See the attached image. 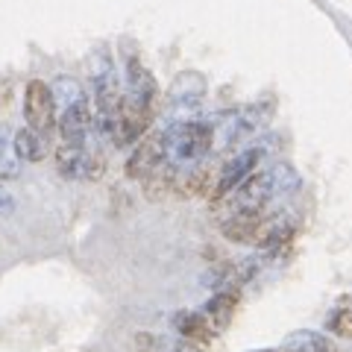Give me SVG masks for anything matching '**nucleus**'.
Wrapping results in <instances>:
<instances>
[{"mask_svg":"<svg viewBox=\"0 0 352 352\" xmlns=\"http://www.w3.org/2000/svg\"><path fill=\"white\" fill-rule=\"evenodd\" d=\"M126 85H129V94L138 97V100H144V103L156 100V80H153V74L138 59L126 62Z\"/></svg>","mask_w":352,"mask_h":352,"instance_id":"obj_11","label":"nucleus"},{"mask_svg":"<svg viewBox=\"0 0 352 352\" xmlns=\"http://www.w3.org/2000/svg\"><path fill=\"white\" fill-rule=\"evenodd\" d=\"M15 212V197L6 191V185H0V217H9Z\"/></svg>","mask_w":352,"mask_h":352,"instance_id":"obj_20","label":"nucleus"},{"mask_svg":"<svg viewBox=\"0 0 352 352\" xmlns=\"http://www.w3.org/2000/svg\"><path fill=\"white\" fill-rule=\"evenodd\" d=\"M138 352H203L200 344H191V340H170V338H162V335H150V332H141L135 338Z\"/></svg>","mask_w":352,"mask_h":352,"instance_id":"obj_12","label":"nucleus"},{"mask_svg":"<svg viewBox=\"0 0 352 352\" xmlns=\"http://www.w3.org/2000/svg\"><path fill=\"white\" fill-rule=\"evenodd\" d=\"M12 147H15V153H18L21 162H41V159H44L41 135H38V132H32L30 126L15 132V135H12Z\"/></svg>","mask_w":352,"mask_h":352,"instance_id":"obj_15","label":"nucleus"},{"mask_svg":"<svg viewBox=\"0 0 352 352\" xmlns=\"http://www.w3.org/2000/svg\"><path fill=\"white\" fill-rule=\"evenodd\" d=\"M294 352H332V344L323 338V335H317V332H300V335H294Z\"/></svg>","mask_w":352,"mask_h":352,"instance_id":"obj_18","label":"nucleus"},{"mask_svg":"<svg viewBox=\"0 0 352 352\" xmlns=\"http://www.w3.org/2000/svg\"><path fill=\"white\" fill-rule=\"evenodd\" d=\"M173 185H176V168L170 162H162L159 168L144 179V191H147L150 200H162V197L168 194Z\"/></svg>","mask_w":352,"mask_h":352,"instance_id":"obj_14","label":"nucleus"},{"mask_svg":"<svg viewBox=\"0 0 352 352\" xmlns=\"http://www.w3.org/2000/svg\"><path fill=\"white\" fill-rule=\"evenodd\" d=\"M329 329L338 335V338H352V308H340V311L332 314V320H329Z\"/></svg>","mask_w":352,"mask_h":352,"instance_id":"obj_19","label":"nucleus"},{"mask_svg":"<svg viewBox=\"0 0 352 352\" xmlns=\"http://www.w3.org/2000/svg\"><path fill=\"white\" fill-rule=\"evenodd\" d=\"M162 162H164V138H162V132H144V135L138 138L135 150H132V156L126 159V176L129 179L144 182Z\"/></svg>","mask_w":352,"mask_h":352,"instance_id":"obj_7","label":"nucleus"},{"mask_svg":"<svg viewBox=\"0 0 352 352\" xmlns=\"http://www.w3.org/2000/svg\"><path fill=\"white\" fill-rule=\"evenodd\" d=\"M235 308H238V291L226 288V291H217V294L212 296V300L206 302L203 314H206V320L212 323L214 332H220V329H226L229 323H232Z\"/></svg>","mask_w":352,"mask_h":352,"instance_id":"obj_10","label":"nucleus"},{"mask_svg":"<svg viewBox=\"0 0 352 352\" xmlns=\"http://www.w3.org/2000/svg\"><path fill=\"white\" fill-rule=\"evenodd\" d=\"M56 168L65 179H82L85 170V147H71L59 144L56 147Z\"/></svg>","mask_w":352,"mask_h":352,"instance_id":"obj_13","label":"nucleus"},{"mask_svg":"<svg viewBox=\"0 0 352 352\" xmlns=\"http://www.w3.org/2000/svg\"><path fill=\"white\" fill-rule=\"evenodd\" d=\"M173 329L179 332V338L191 340V344H200V346L212 344L214 335H217L212 329V323L206 320L203 311H176L173 314Z\"/></svg>","mask_w":352,"mask_h":352,"instance_id":"obj_9","label":"nucleus"},{"mask_svg":"<svg viewBox=\"0 0 352 352\" xmlns=\"http://www.w3.org/2000/svg\"><path fill=\"white\" fill-rule=\"evenodd\" d=\"M56 126H59V144H71V147H85L88 135H91V126H94V109L88 103V97H76L71 106H65L59 118H56Z\"/></svg>","mask_w":352,"mask_h":352,"instance_id":"obj_5","label":"nucleus"},{"mask_svg":"<svg viewBox=\"0 0 352 352\" xmlns=\"http://www.w3.org/2000/svg\"><path fill=\"white\" fill-rule=\"evenodd\" d=\"M162 138H164V162H170L173 168H179V164H197L214 147V129L203 124V120L173 124L168 132H162Z\"/></svg>","mask_w":352,"mask_h":352,"instance_id":"obj_1","label":"nucleus"},{"mask_svg":"<svg viewBox=\"0 0 352 352\" xmlns=\"http://www.w3.org/2000/svg\"><path fill=\"white\" fill-rule=\"evenodd\" d=\"M212 170L208 168H194L188 176H185V179L179 182V191H182V197H197V194H208L212 191Z\"/></svg>","mask_w":352,"mask_h":352,"instance_id":"obj_17","label":"nucleus"},{"mask_svg":"<svg viewBox=\"0 0 352 352\" xmlns=\"http://www.w3.org/2000/svg\"><path fill=\"white\" fill-rule=\"evenodd\" d=\"M18 176H21V159L12 147V141L6 138V132L0 129V182L18 179Z\"/></svg>","mask_w":352,"mask_h":352,"instance_id":"obj_16","label":"nucleus"},{"mask_svg":"<svg viewBox=\"0 0 352 352\" xmlns=\"http://www.w3.org/2000/svg\"><path fill=\"white\" fill-rule=\"evenodd\" d=\"M270 109H261V106H250L244 112H238L232 120H229V129H226V144H235V141H244L250 135H256V132L270 120Z\"/></svg>","mask_w":352,"mask_h":352,"instance_id":"obj_8","label":"nucleus"},{"mask_svg":"<svg viewBox=\"0 0 352 352\" xmlns=\"http://www.w3.org/2000/svg\"><path fill=\"white\" fill-rule=\"evenodd\" d=\"M150 120H153V103H144V100H138V97L126 94L109 138H112L115 147H129L147 132Z\"/></svg>","mask_w":352,"mask_h":352,"instance_id":"obj_3","label":"nucleus"},{"mask_svg":"<svg viewBox=\"0 0 352 352\" xmlns=\"http://www.w3.org/2000/svg\"><path fill=\"white\" fill-rule=\"evenodd\" d=\"M282 170H285V168L250 173L247 179L241 182L235 191H229L220 203H229V206H232V214H238V212H264V206H267L273 197L279 194V188H282V182H279Z\"/></svg>","mask_w":352,"mask_h":352,"instance_id":"obj_2","label":"nucleus"},{"mask_svg":"<svg viewBox=\"0 0 352 352\" xmlns=\"http://www.w3.org/2000/svg\"><path fill=\"white\" fill-rule=\"evenodd\" d=\"M24 118L27 126L38 135H47L56 126V103H53L50 85L41 80H30L27 91H24Z\"/></svg>","mask_w":352,"mask_h":352,"instance_id":"obj_4","label":"nucleus"},{"mask_svg":"<svg viewBox=\"0 0 352 352\" xmlns=\"http://www.w3.org/2000/svg\"><path fill=\"white\" fill-rule=\"evenodd\" d=\"M258 159H261V150H258V147H250V150L241 153V156L229 159V162L223 164V168H220V173L214 176V182H212V191H208V197H212L214 203H220L229 191H235L238 185L244 182L250 173H256Z\"/></svg>","mask_w":352,"mask_h":352,"instance_id":"obj_6","label":"nucleus"}]
</instances>
